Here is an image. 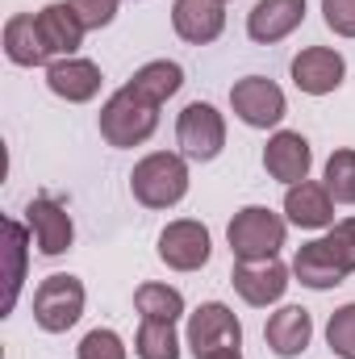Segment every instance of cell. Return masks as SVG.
Masks as SVG:
<instances>
[{"label":"cell","instance_id":"6da1fadb","mask_svg":"<svg viewBox=\"0 0 355 359\" xmlns=\"http://www.w3.org/2000/svg\"><path fill=\"white\" fill-rule=\"evenodd\" d=\"M155 130H159V104L138 96L130 84H121L100 109V138L109 147H117V151L142 147Z\"/></svg>","mask_w":355,"mask_h":359},{"label":"cell","instance_id":"7a4b0ae2","mask_svg":"<svg viewBox=\"0 0 355 359\" xmlns=\"http://www.w3.org/2000/svg\"><path fill=\"white\" fill-rule=\"evenodd\" d=\"M288 238V226L280 213H272L267 205H247L230 217L226 226V243H230V255L239 264H264V259H276L280 247Z\"/></svg>","mask_w":355,"mask_h":359},{"label":"cell","instance_id":"3957f363","mask_svg":"<svg viewBox=\"0 0 355 359\" xmlns=\"http://www.w3.org/2000/svg\"><path fill=\"white\" fill-rule=\"evenodd\" d=\"M130 192L147 209H172L188 196V159L176 151H155L134 163L130 172Z\"/></svg>","mask_w":355,"mask_h":359},{"label":"cell","instance_id":"277c9868","mask_svg":"<svg viewBox=\"0 0 355 359\" xmlns=\"http://www.w3.org/2000/svg\"><path fill=\"white\" fill-rule=\"evenodd\" d=\"M84 301H88L84 280L55 271V276H46V280L38 284V292H34V322H38L46 334H67V330L84 318Z\"/></svg>","mask_w":355,"mask_h":359},{"label":"cell","instance_id":"5b68a950","mask_svg":"<svg viewBox=\"0 0 355 359\" xmlns=\"http://www.w3.org/2000/svg\"><path fill=\"white\" fill-rule=\"evenodd\" d=\"M184 339H188V351L196 359L217 355V351H234V347H243V322L234 318L230 305L205 301V305H196V309L188 313Z\"/></svg>","mask_w":355,"mask_h":359},{"label":"cell","instance_id":"8992f818","mask_svg":"<svg viewBox=\"0 0 355 359\" xmlns=\"http://www.w3.org/2000/svg\"><path fill=\"white\" fill-rule=\"evenodd\" d=\"M176 142H180V155L192 159V163L217 159L222 147H226V117L209 100L184 104V113H180V121H176Z\"/></svg>","mask_w":355,"mask_h":359},{"label":"cell","instance_id":"52a82bcc","mask_svg":"<svg viewBox=\"0 0 355 359\" xmlns=\"http://www.w3.org/2000/svg\"><path fill=\"white\" fill-rule=\"evenodd\" d=\"M230 109H234V117H239L243 126H251V130H272V126L284 121L288 100H284V92H280L276 80H267V76H243V80L230 88Z\"/></svg>","mask_w":355,"mask_h":359},{"label":"cell","instance_id":"ba28073f","mask_svg":"<svg viewBox=\"0 0 355 359\" xmlns=\"http://www.w3.org/2000/svg\"><path fill=\"white\" fill-rule=\"evenodd\" d=\"M213 255V238L201 222L192 217H180V222H168L163 234H159V259L172 271H201Z\"/></svg>","mask_w":355,"mask_h":359},{"label":"cell","instance_id":"9c48e42d","mask_svg":"<svg viewBox=\"0 0 355 359\" xmlns=\"http://www.w3.org/2000/svg\"><path fill=\"white\" fill-rule=\"evenodd\" d=\"M288 72H293V84L305 96H330L347 80V59L335 46H305L293 55Z\"/></svg>","mask_w":355,"mask_h":359},{"label":"cell","instance_id":"30bf717a","mask_svg":"<svg viewBox=\"0 0 355 359\" xmlns=\"http://www.w3.org/2000/svg\"><path fill=\"white\" fill-rule=\"evenodd\" d=\"M25 226H29V234L38 238V251H42L46 259L72 251L76 226H72V213H67L59 201H51V196H34V201L25 205Z\"/></svg>","mask_w":355,"mask_h":359},{"label":"cell","instance_id":"8fae6325","mask_svg":"<svg viewBox=\"0 0 355 359\" xmlns=\"http://www.w3.org/2000/svg\"><path fill=\"white\" fill-rule=\"evenodd\" d=\"M264 168H267V176L280 180L284 188L301 184V180L309 176V168H314L309 138L297 134V130H276V134L267 138V147H264Z\"/></svg>","mask_w":355,"mask_h":359},{"label":"cell","instance_id":"7c38bea8","mask_svg":"<svg viewBox=\"0 0 355 359\" xmlns=\"http://www.w3.org/2000/svg\"><path fill=\"white\" fill-rule=\"evenodd\" d=\"M230 284H234V292H239L247 305L267 309V305H276V301L288 292L293 280H288V268H284L280 259H264V264H234Z\"/></svg>","mask_w":355,"mask_h":359},{"label":"cell","instance_id":"4fadbf2b","mask_svg":"<svg viewBox=\"0 0 355 359\" xmlns=\"http://www.w3.org/2000/svg\"><path fill=\"white\" fill-rule=\"evenodd\" d=\"M172 29L188 46H209L226 29V0H176L172 4Z\"/></svg>","mask_w":355,"mask_h":359},{"label":"cell","instance_id":"5bb4252c","mask_svg":"<svg viewBox=\"0 0 355 359\" xmlns=\"http://www.w3.org/2000/svg\"><path fill=\"white\" fill-rule=\"evenodd\" d=\"M34 17H38V34H42V46H46L51 59H72L80 50L88 29H84L80 13L72 8V0H55L42 13H34Z\"/></svg>","mask_w":355,"mask_h":359},{"label":"cell","instance_id":"9a60e30c","mask_svg":"<svg viewBox=\"0 0 355 359\" xmlns=\"http://www.w3.org/2000/svg\"><path fill=\"white\" fill-rule=\"evenodd\" d=\"M284 217L301 230H330L335 226V196L326 192V184L301 180L284 192Z\"/></svg>","mask_w":355,"mask_h":359},{"label":"cell","instance_id":"2e32d148","mask_svg":"<svg viewBox=\"0 0 355 359\" xmlns=\"http://www.w3.org/2000/svg\"><path fill=\"white\" fill-rule=\"evenodd\" d=\"M309 339H314V318H309V309H301V305L276 309V313L267 318V326H264L267 351L280 355V359H297L305 347H309Z\"/></svg>","mask_w":355,"mask_h":359},{"label":"cell","instance_id":"e0dca14e","mask_svg":"<svg viewBox=\"0 0 355 359\" xmlns=\"http://www.w3.org/2000/svg\"><path fill=\"white\" fill-rule=\"evenodd\" d=\"M100 67L92 63V59H80V55H72V59H55L51 67H46V88L55 92L59 100H67V104H84L92 100L96 92H100Z\"/></svg>","mask_w":355,"mask_h":359},{"label":"cell","instance_id":"ac0fdd59","mask_svg":"<svg viewBox=\"0 0 355 359\" xmlns=\"http://www.w3.org/2000/svg\"><path fill=\"white\" fill-rule=\"evenodd\" d=\"M301 21H305V0H260L247 13V34L251 42L272 46V42H284Z\"/></svg>","mask_w":355,"mask_h":359},{"label":"cell","instance_id":"d6986e66","mask_svg":"<svg viewBox=\"0 0 355 359\" xmlns=\"http://www.w3.org/2000/svg\"><path fill=\"white\" fill-rule=\"evenodd\" d=\"M4 55L17 67H51V55L42 46V34H38V17L13 13L4 21Z\"/></svg>","mask_w":355,"mask_h":359},{"label":"cell","instance_id":"ffe728a7","mask_svg":"<svg viewBox=\"0 0 355 359\" xmlns=\"http://www.w3.org/2000/svg\"><path fill=\"white\" fill-rule=\"evenodd\" d=\"M130 88L138 92V96H147L151 104H163V100H172V96L184 88V67H180V63H172V59L142 63V67L134 72Z\"/></svg>","mask_w":355,"mask_h":359},{"label":"cell","instance_id":"44dd1931","mask_svg":"<svg viewBox=\"0 0 355 359\" xmlns=\"http://www.w3.org/2000/svg\"><path fill=\"white\" fill-rule=\"evenodd\" d=\"M314 247L322 251V259L339 271V280H347L355 271V217H343L326 230V238H314Z\"/></svg>","mask_w":355,"mask_h":359},{"label":"cell","instance_id":"7402d4cb","mask_svg":"<svg viewBox=\"0 0 355 359\" xmlns=\"http://www.w3.org/2000/svg\"><path fill=\"white\" fill-rule=\"evenodd\" d=\"M134 355H138V359H180L176 322L142 318V326H138V339H134Z\"/></svg>","mask_w":355,"mask_h":359},{"label":"cell","instance_id":"603a6c76","mask_svg":"<svg viewBox=\"0 0 355 359\" xmlns=\"http://www.w3.org/2000/svg\"><path fill=\"white\" fill-rule=\"evenodd\" d=\"M134 305L142 318H159V322H176L184 318V292L172 284H138L134 288Z\"/></svg>","mask_w":355,"mask_h":359},{"label":"cell","instance_id":"cb8c5ba5","mask_svg":"<svg viewBox=\"0 0 355 359\" xmlns=\"http://www.w3.org/2000/svg\"><path fill=\"white\" fill-rule=\"evenodd\" d=\"M326 192L335 196V205H355V151L351 147H339L330 159H326Z\"/></svg>","mask_w":355,"mask_h":359},{"label":"cell","instance_id":"d4e9b609","mask_svg":"<svg viewBox=\"0 0 355 359\" xmlns=\"http://www.w3.org/2000/svg\"><path fill=\"white\" fill-rule=\"evenodd\" d=\"M293 276H297L305 288H314V292H326V288L343 284V280L330 271V264L318 255V247H314V243H305V247L297 251V259H293Z\"/></svg>","mask_w":355,"mask_h":359},{"label":"cell","instance_id":"484cf974","mask_svg":"<svg viewBox=\"0 0 355 359\" xmlns=\"http://www.w3.org/2000/svg\"><path fill=\"white\" fill-rule=\"evenodd\" d=\"M326 343L339 359H355V301L335 309L330 322H326Z\"/></svg>","mask_w":355,"mask_h":359},{"label":"cell","instance_id":"4316f807","mask_svg":"<svg viewBox=\"0 0 355 359\" xmlns=\"http://www.w3.org/2000/svg\"><path fill=\"white\" fill-rule=\"evenodd\" d=\"M25 230L21 222H8V297H4V313L17 305V292H21V268H25Z\"/></svg>","mask_w":355,"mask_h":359},{"label":"cell","instance_id":"83f0119b","mask_svg":"<svg viewBox=\"0 0 355 359\" xmlns=\"http://www.w3.org/2000/svg\"><path fill=\"white\" fill-rule=\"evenodd\" d=\"M76 359H126V343H121V334H117V330L96 326V330H88V334L80 339Z\"/></svg>","mask_w":355,"mask_h":359},{"label":"cell","instance_id":"f1b7e54d","mask_svg":"<svg viewBox=\"0 0 355 359\" xmlns=\"http://www.w3.org/2000/svg\"><path fill=\"white\" fill-rule=\"evenodd\" d=\"M326 29L339 38H355V0H322Z\"/></svg>","mask_w":355,"mask_h":359},{"label":"cell","instance_id":"f546056e","mask_svg":"<svg viewBox=\"0 0 355 359\" xmlns=\"http://www.w3.org/2000/svg\"><path fill=\"white\" fill-rule=\"evenodd\" d=\"M117 4H121V0H72V8L80 13L84 29H105V25H113Z\"/></svg>","mask_w":355,"mask_h":359},{"label":"cell","instance_id":"4dcf8cb0","mask_svg":"<svg viewBox=\"0 0 355 359\" xmlns=\"http://www.w3.org/2000/svg\"><path fill=\"white\" fill-rule=\"evenodd\" d=\"M205 359H243V351L234 347V351H217V355H205Z\"/></svg>","mask_w":355,"mask_h":359}]
</instances>
